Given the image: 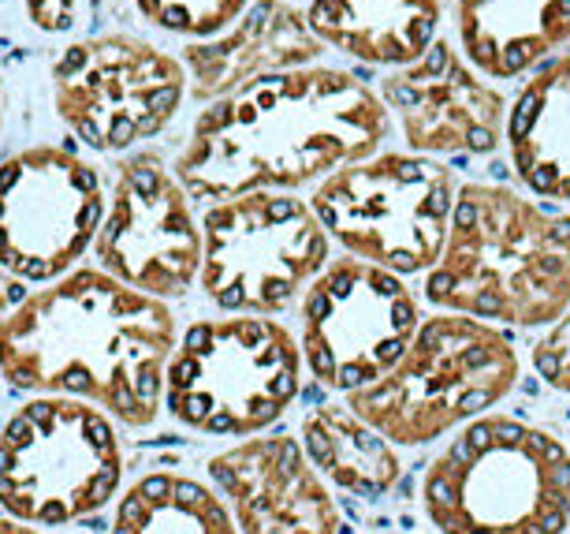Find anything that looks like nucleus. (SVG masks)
<instances>
[{
  "label": "nucleus",
  "instance_id": "nucleus-9",
  "mask_svg": "<svg viewBox=\"0 0 570 534\" xmlns=\"http://www.w3.org/2000/svg\"><path fill=\"white\" fill-rule=\"evenodd\" d=\"M328 265V232L292 191L213 202L202 217V292L224 314L273 318L303 303Z\"/></svg>",
  "mask_w": 570,
  "mask_h": 534
},
{
  "label": "nucleus",
  "instance_id": "nucleus-18",
  "mask_svg": "<svg viewBox=\"0 0 570 534\" xmlns=\"http://www.w3.org/2000/svg\"><path fill=\"white\" fill-rule=\"evenodd\" d=\"M309 27L325 46L376 68H411L436 41L440 0H314Z\"/></svg>",
  "mask_w": 570,
  "mask_h": 534
},
{
  "label": "nucleus",
  "instance_id": "nucleus-5",
  "mask_svg": "<svg viewBox=\"0 0 570 534\" xmlns=\"http://www.w3.org/2000/svg\"><path fill=\"white\" fill-rule=\"evenodd\" d=\"M519 381V356L497 326L429 314L400 367L347 397V408L392 445H429L500 404Z\"/></svg>",
  "mask_w": 570,
  "mask_h": 534
},
{
  "label": "nucleus",
  "instance_id": "nucleus-24",
  "mask_svg": "<svg viewBox=\"0 0 570 534\" xmlns=\"http://www.w3.org/2000/svg\"><path fill=\"white\" fill-rule=\"evenodd\" d=\"M27 16L38 30L63 35L75 27V0H27Z\"/></svg>",
  "mask_w": 570,
  "mask_h": 534
},
{
  "label": "nucleus",
  "instance_id": "nucleus-8",
  "mask_svg": "<svg viewBox=\"0 0 570 534\" xmlns=\"http://www.w3.org/2000/svg\"><path fill=\"white\" fill-rule=\"evenodd\" d=\"M455 198L451 168L422 154L376 149L321 179L309 206L351 259L422 273L444 254Z\"/></svg>",
  "mask_w": 570,
  "mask_h": 534
},
{
  "label": "nucleus",
  "instance_id": "nucleus-23",
  "mask_svg": "<svg viewBox=\"0 0 570 534\" xmlns=\"http://www.w3.org/2000/svg\"><path fill=\"white\" fill-rule=\"evenodd\" d=\"M533 367L552 389L570 392V307L533 344Z\"/></svg>",
  "mask_w": 570,
  "mask_h": 534
},
{
  "label": "nucleus",
  "instance_id": "nucleus-3",
  "mask_svg": "<svg viewBox=\"0 0 570 534\" xmlns=\"http://www.w3.org/2000/svg\"><path fill=\"white\" fill-rule=\"evenodd\" d=\"M425 295L481 322L552 326L570 307V213H548L500 184L459 187Z\"/></svg>",
  "mask_w": 570,
  "mask_h": 534
},
{
  "label": "nucleus",
  "instance_id": "nucleus-22",
  "mask_svg": "<svg viewBox=\"0 0 570 534\" xmlns=\"http://www.w3.org/2000/svg\"><path fill=\"white\" fill-rule=\"evenodd\" d=\"M254 0H135L138 16L149 27L168 30V35L209 41L220 38L246 16Z\"/></svg>",
  "mask_w": 570,
  "mask_h": 534
},
{
  "label": "nucleus",
  "instance_id": "nucleus-4",
  "mask_svg": "<svg viewBox=\"0 0 570 534\" xmlns=\"http://www.w3.org/2000/svg\"><path fill=\"white\" fill-rule=\"evenodd\" d=\"M422 501L440 534H567L570 448L541 426L485 415L429 464Z\"/></svg>",
  "mask_w": 570,
  "mask_h": 534
},
{
  "label": "nucleus",
  "instance_id": "nucleus-6",
  "mask_svg": "<svg viewBox=\"0 0 570 534\" xmlns=\"http://www.w3.org/2000/svg\"><path fill=\"white\" fill-rule=\"evenodd\" d=\"M303 367V348L276 318H206L179 337L165 408L198 434L257 437L295 404Z\"/></svg>",
  "mask_w": 570,
  "mask_h": 534
},
{
  "label": "nucleus",
  "instance_id": "nucleus-10",
  "mask_svg": "<svg viewBox=\"0 0 570 534\" xmlns=\"http://www.w3.org/2000/svg\"><path fill=\"white\" fill-rule=\"evenodd\" d=\"M187 94L183 60L135 35L71 41L52 64V109L98 154L160 135Z\"/></svg>",
  "mask_w": 570,
  "mask_h": 534
},
{
  "label": "nucleus",
  "instance_id": "nucleus-1",
  "mask_svg": "<svg viewBox=\"0 0 570 534\" xmlns=\"http://www.w3.org/2000/svg\"><path fill=\"white\" fill-rule=\"evenodd\" d=\"M389 105L343 68L265 75L198 113L176 157L190 198L224 202L254 191L321 184L381 149Z\"/></svg>",
  "mask_w": 570,
  "mask_h": 534
},
{
  "label": "nucleus",
  "instance_id": "nucleus-15",
  "mask_svg": "<svg viewBox=\"0 0 570 534\" xmlns=\"http://www.w3.org/2000/svg\"><path fill=\"white\" fill-rule=\"evenodd\" d=\"M209 478L239 534H336L325 478L292 434H257L209 460Z\"/></svg>",
  "mask_w": 570,
  "mask_h": 534
},
{
  "label": "nucleus",
  "instance_id": "nucleus-12",
  "mask_svg": "<svg viewBox=\"0 0 570 534\" xmlns=\"http://www.w3.org/2000/svg\"><path fill=\"white\" fill-rule=\"evenodd\" d=\"M101 173L60 146L0 162V270L52 284L75 270L105 221Z\"/></svg>",
  "mask_w": 570,
  "mask_h": 534
},
{
  "label": "nucleus",
  "instance_id": "nucleus-20",
  "mask_svg": "<svg viewBox=\"0 0 570 534\" xmlns=\"http://www.w3.org/2000/svg\"><path fill=\"white\" fill-rule=\"evenodd\" d=\"M303 448L309 464L347 494L381 497L400 483L403 464L395 445L347 404H325L303 419Z\"/></svg>",
  "mask_w": 570,
  "mask_h": 534
},
{
  "label": "nucleus",
  "instance_id": "nucleus-21",
  "mask_svg": "<svg viewBox=\"0 0 570 534\" xmlns=\"http://www.w3.org/2000/svg\"><path fill=\"white\" fill-rule=\"evenodd\" d=\"M112 534H239L217 489L190 475L149 472L127 486Z\"/></svg>",
  "mask_w": 570,
  "mask_h": 534
},
{
  "label": "nucleus",
  "instance_id": "nucleus-17",
  "mask_svg": "<svg viewBox=\"0 0 570 534\" xmlns=\"http://www.w3.org/2000/svg\"><path fill=\"white\" fill-rule=\"evenodd\" d=\"M459 46L485 79H519L570 41V0H459Z\"/></svg>",
  "mask_w": 570,
  "mask_h": 534
},
{
  "label": "nucleus",
  "instance_id": "nucleus-28",
  "mask_svg": "<svg viewBox=\"0 0 570 534\" xmlns=\"http://www.w3.org/2000/svg\"><path fill=\"white\" fill-rule=\"evenodd\" d=\"M567 534H570V531H567Z\"/></svg>",
  "mask_w": 570,
  "mask_h": 534
},
{
  "label": "nucleus",
  "instance_id": "nucleus-27",
  "mask_svg": "<svg viewBox=\"0 0 570 534\" xmlns=\"http://www.w3.org/2000/svg\"><path fill=\"white\" fill-rule=\"evenodd\" d=\"M0 127H4V87H0Z\"/></svg>",
  "mask_w": 570,
  "mask_h": 534
},
{
  "label": "nucleus",
  "instance_id": "nucleus-14",
  "mask_svg": "<svg viewBox=\"0 0 570 534\" xmlns=\"http://www.w3.org/2000/svg\"><path fill=\"white\" fill-rule=\"evenodd\" d=\"M381 98L400 116L403 138L417 154L485 157L508 132L503 94L444 38L411 68H395L381 82Z\"/></svg>",
  "mask_w": 570,
  "mask_h": 534
},
{
  "label": "nucleus",
  "instance_id": "nucleus-16",
  "mask_svg": "<svg viewBox=\"0 0 570 534\" xmlns=\"http://www.w3.org/2000/svg\"><path fill=\"white\" fill-rule=\"evenodd\" d=\"M321 52L325 41L314 35L306 12L287 0H254L220 38L187 41L179 60L187 68L190 94L198 101H220L265 75L309 68Z\"/></svg>",
  "mask_w": 570,
  "mask_h": 534
},
{
  "label": "nucleus",
  "instance_id": "nucleus-25",
  "mask_svg": "<svg viewBox=\"0 0 570 534\" xmlns=\"http://www.w3.org/2000/svg\"><path fill=\"white\" fill-rule=\"evenodd\" d=\"M0 534H49V531L35 527V523H23V520L4 516V520H0Z\"/></svg>",
  "mask_w": 570,
  "mask_h": 534
},
{
  "label": "nucleus",
  "instance_id": "nucleus-11",
  "mask_svg": "<svg viewBox=\"0 0 570 534\" xmlns=\"http://www.w3.org/2000/svg\"><path fill=\"white\" fill-rule=\"evenodd\" d=\"M306 370L332 392H358L400 367L422 329V307L400 273L362 259H336L303 295Z\"/></svg>",
  "mask_w": 570,
  "mask_h": 534
},
{
  "label": "nucleus",
  "instance_id": "nucleus-7",
  "mask_svg": "<svg viewBox=\"0 0 570 534\" xmlns=\"http://www.w3.org/2000/svg\"><path fill=\"white\" fill-rule=\"evenodd\" d=\"M124 478L120 437L98 404L38 397L0 430V508L35 527L94 516Z\"/></svg>",
  "mask_w": 570,
  "mask_h": 534
},
{
  "label": "nucleus",
  "instance_id": "nucleus-26",
  "mask_svg": "<svg viewBox=\"0 0 570 534\" xmlns=\"http://www.w3.org/2000/svg\"><path fill=\"white\" fill-rule=\"evenodd\" d=\"M4 314H8V292H4V284H0V322H4Z\"/></svg>",
  "mask_w": 570,
  "mask_h": 534
},
{
  "label": "nucleus",
  "instance_id": "nucleus-2",
  "mask_svg": "<svg viewBox=\"0 0 570 534\" xmlns=\"http://www.w3.org/2000/svg\"><path fill=\"white\" fill-rule=\"evenodd\" d=\"M176 348L179 326L165 299L82 265L4 314L0 378L19 392L79 397L127 426H149Z\"/></svg>",
  "mask_w": 570,
  "mask_h": 534
},
{
  "label": "nucleus",
  "instance_id": "nucleus-13",
  "mask_svg": "<svg viewBox=\"0 0 570 534\" xmlns=\"http://www.w3.org/2000/svg\"><path fill=\"white\" fill-rule=\"evenodd\" d=\"M94 254L105 273L154 299H179L198 281L202 224L176 168L154 149L116 165Z\"/></svg>",
  "mask_w": 570,
  "mask_h": 534
},
{
  "label": "nucleus",
  "instance_id": "nucleus-19",
  "mask_svg": "<svg viewBox=\"0 0 570 534\" xmlns=\"http://www.w3.org/2000/svg\"><path fill=\"white\" fill-rule=\"evenodd\" d=\"M503 138L514 176L533 195L570 202V57L530 75L508 113Z\"/></svg>",
  "mask_w": 570,
  "mask_h": 534
}]
</instances>
